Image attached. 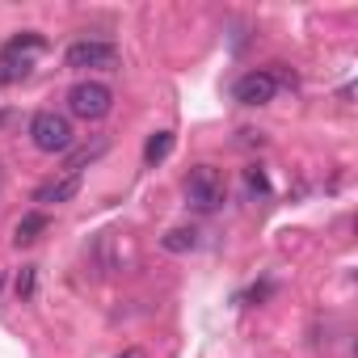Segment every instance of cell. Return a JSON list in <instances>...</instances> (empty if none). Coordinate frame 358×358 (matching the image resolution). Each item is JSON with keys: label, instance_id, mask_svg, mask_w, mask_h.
Wrapping results in <instances>:
<instances>
[{"label": "cell", "instance_id": "1", "mask_svg": "<svg viewBox=\"0 0 358 358\" xmlns=\"http://www.w3.org/2000/svg\"><path fill=\"white\" fill-rule=\"evenodd\" d=\"M182 190H186V203L194 211H220L228 203V182H224V173L215 164H194L186 173Z\"/></svg>", "mask_w": 358, "mask_h": 358}, {"label": "cell", "instance_id": "6", "mask_svg": "<svg viewBox=\"0 0 358 358\" xmlns=\"http://www.w3.org/2000/svg\"><path fill=\"white\" fill-rule=\"evenodd\" d=\"M278 93V76L270 68H257V72H245L236 85H232V97L241 106H270Z\"/></svg>", "mask_w": 358, "mask_h": 358}, {"label": "cell", "instance_id": "2", "mask_svg": "<svg viewBox=\"0 0 358 358\" xmlns=\"http://www.w3.org/2000/svg\"><path fill=\"white\" fill-rule=\"evenodd\" d=\"M30 139H34V148L38 152H68L72 143H76V131H72V122H68V114H55V110H38L34 118H30Z\"/></svg>", "mask_w": 358, "mask_h": 358}, {"label": "cell", "instance_id": "5", "mask_svg": "<svg viewBox=\"0 0 358 358\" xmlns=\"http://www.w3.org/2000/svg\"><path fill=\"white\" fill-rule=\"evenodd\" d=\"M38 55H47V38H43V34H34V30L13 34L5 47H0V64L9 68L5 76H26V72L34 68V59H38Z\"/></svg>", "mask_w": 358, "mask_h": 358}, {"label": "cell", "instance_id": "8", "mask_svg": "<svg viewBox=\"0 0 358 358\" xmlns=\"http://www.w3.org/2000/svg\"><path fill=\"white\" fill-rule=\"evenodd\" d=\"M47 228H51L47 211H26V215L17 220V228H13V245H17V249H26V245H34Z\"/></svg>", "mask_w": 358, "mask_h": 358}, {"label": "cell", "instance_id": "13", "mask_svg": "<svg viewBox=\"0 0 358 358\" xmlns=\"http://www.w3.org/2000/svg\"><path fill=\"white\" fill-rule=\"evenodd\" d=\"M118 358H148V354H143V350H139V345H131V350H122V354H118Z\"/></svg>", "mask_w": 358, "mask_h": 358}, {"label": "cell", "instance_id": "11", "mask_svg": "<svg viewBox=\"0 0 358 358\" xmlns=\"http://www.w3.org/2000/svg\"><path fill=\"white\" fill-rule=\"evenodd\" d=\"M245 190L249 194H270V182H266L262 169H245Z\"/></svg>", "mask_w": 358, "mask_h": 358}, {"label": "cell", "instance_id": "7", "mask_svg": "<svg viewBox=\"0 0 358 358\" xmlns=\"http://www.w3.org/2000/svg\"><path fill=\"white\" fill-rule=\"evenodd\" d=\"M76 194H80V173H59V177H51V182H43L34 190V203L38 207H59V203H72Z\"/></svg>", "mask_w": 358, "mask_h": 358}, {"label": "cell", "instance_id": "12", "mask_svg": "<svg viewBox=\"0 0 358 358\" xmlns=\"http://www.w3.org/2000/svg\"><path fill=\"white\" fill-rule=\"evenodd\" d=\"M34 278H38L34 266H22V274H17V295L22 299H34Z\"/></svg>", "mask_w": 358, "mask_h": 358}, {"label": "cell", "instance_id": "3", "mask_svg": "<svg viewBox=\"0 0 358 358\" xmlns=\"http://www.w3.org/2000/svg\"><path fill=\"white\" fill-rule=\"evenodd\" d=\"M68 110L85 122H97L114 110V89L101 85V80H80V85L68 89Z\"/></svg>", "mask_w": 358, "mask_h": 358}, {"label": "cell", "instance_id": "4", "mask_svg": "<svg viewBox=\"0 0 358 358\" xmlns=\"http://www.w3.org/2000/svg\"><path fill=\"white\" fill-rule=\"evenodd\" d=\"M64 64L72 72H110V68H118V47L101 43V38H80L64 51Z\"/></svg>", "mask_w": 358, "mask_h": 358}, {"label": "cell", "instance_id": "10", "mask_svg": "<svg viewBox=\"0 0 358 358\" xmlns=\"http://www.w3.org/2000/svg\"><path fill=\"white\" fill-rule=\"evenodd\" d=\"M160 245H164L169 253H190V249H199V232H194V228H173V232L160 236Z\"/></svg>", "mask_w": 358, "mask_h": 358}, {"label": "cell", "instance_id": "9", "mask_svg": "<svg viewBox=\"0 0 358 358\" xmlns=\"http://www.w3.org/2000/svg\"><path fill=\"white\" fill-rule=\"evenodd\" d=\"M173 143H177V135H173V131H156V135H148V143H143V164H148V169L164 164V160H169V152H173Z\"/></svg>", "mask_w": 358, "mask_h": 358}]
</instances>
